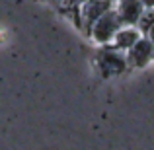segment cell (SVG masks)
Returning <instances> with one entry per match:
<instances>
[{"mask_svg":"<svg viewBox=\"0 0 154 150\" xmlns=\"http://www.w3.org/2000/svg\"><path fill=\"white\" fill-rule=\"evenodd\" d=\"M121 26H123V23H121L115 8L111 6L103 16H100V18L94 22V26L90 27L88 35H90L96 43H100V45H109L111 39H113V35L117 33V29H119Z\"/></svg>","mask_w":154,"mask_h":150,"instance_id":"cell-1","label":"cell"},{"mask_svg":"<svg viewBox=\"0 0 154 150\" xmlns=\"http://www.w3.org/2000/svg\"><path fill=\"white\" fill-rule=\"evenodd\" d=\"M96 66L102 72V76L107 78V76H115V74L125 72V68H127L129 64H127L125 53L115 49V47L111 45V47H103V49L98 53V57H96Z\"/></svg>","mask_w":154,"mask_h":150,"instance_id":"cell-2","label":"cell"},{"mask_svg":"<svg viewBox=\"0 0 154 150\" xmlns=\"http://www.w3.org/2000/svg\"><path fill=\"white\" fill-rule=\"evenodd\" d=\"M111 6H113L111 0H84L80 4V27L88 33L90 27L94 26V22L100 16H103Z\"/></svg>","mask_w":154,"mask_h":150,"instance_id":"cell-3","label":"cell"},{"mask_svg":"<svg viewBox=\"0 0 154 150\" xmlns=\"http://www.w3.org/2000/svg\"><path fill=\"white\" fill-rule=\"evenodd\" d=\"M125 57H127V64L133 68H140V66H146L148 63L152 60L154 57V45L152 41L146 37V35H143V37L139 39V41L135 43V45L131 47L129 51H125Z\"/></svg>","mask_w":154,"mask_h":150,"instance_id":"cell-4","label":"cell"},{"mask_svg":"<svg viewBox=\"0 0 154 150\" xmlns=\"http://www.w3.org/2000/svg\"><path fill=\"white\" fill-rule=\"evenodd\" d=\"M115 12L117 16H119L121 23L123 26H137V22H139L140 14H143L144 6L140 0H115Z\"/></svg>","mask_w":154,"mask_h":150,"instance_id":"cell-5","label":"cell"},{"mask_svg":"<svg viewBox=\"0 0 154 150\" xmlns=\"http://www.w3.org/2000/svg\"><path fill=\"white\" fill-rule=\"evenodd\" d=\"M140 37H143V33H140V29L137 26H121L119 29H117V33L113 35L111 45L115 47V49L125 53V51L131 49Z\"/></svg>","mask_w":154,"mask_h":150,"instance_id":"cell-6","label":"cell"},{"mask_svg":"<svg viewBox=\"0 0 154 150\" xmlns=\"http://www.w3.org/2000/svg\"><path fill=\"white\" fill-rule=\"evenodd\" d=\"M154 26V8H144L143 14H140L139 22H137V27L140 29V33L146 35V31Z\"/></svg>","mask_w":154,"mask_h":150,"instance_id":"cell-7","label":"cell"},{"mask_svg":"<svg viewBox=\"0 0 154 150\" xmlns=\"http://www.w3.org/2000/svg\"><path fill=\"white\" fill-rule=\"evenodd\" d=\"M144 8H154V0H140Z\"/></svg>","mask_w":154,"mask_h":150,"instance_id":"cell-8","label":"cell"},{"mask_svg":"<svg viewBox=\"0 0 154 150\" xmlns=\"http://www.w3.org/2000/svg\"><path fill=\"white\" fill-rule=\"evenodd\" d=\"M111 2H115V0H111Z\"/></svg>","mask_w":154,"mask_h":150,"instance_id":"cell-9","label":"cell"}]
</instances>
